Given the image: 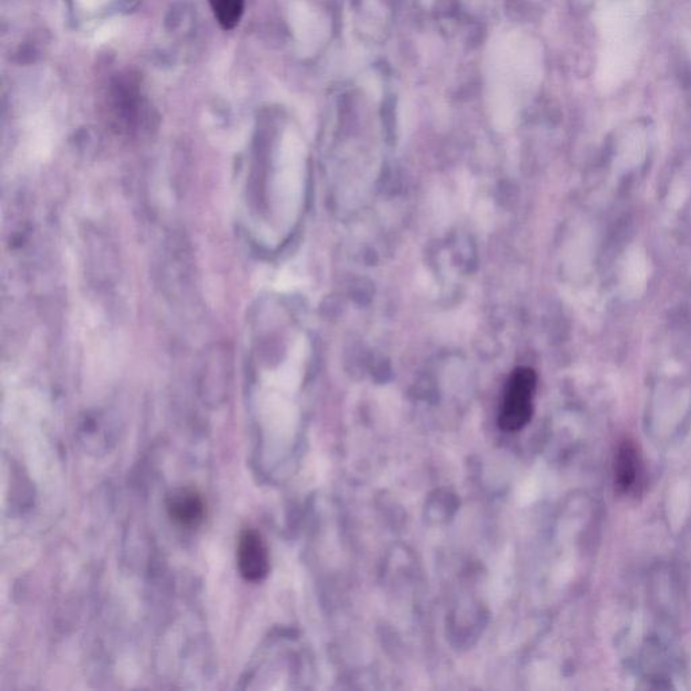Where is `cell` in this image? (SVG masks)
Instances as JSON below:
<instances>
[{"label": "cell", "instance_id": "8992f818", "mask_svg": "<svg viewBox=\"0 0 691 691\" xmlns=\"http://www.w3.org/2000/svg\"><path fill=\"white\" fill-rule=\"evenodd\" d=\"M211 5L220 25L231 29L241 19L245 0H211Z\"/></svg>", "mask_w": 691, "mask_h": 691}, {"label": "cell", "instance_id": "5b68a950", "mask_svg": "<svg viewBox=\"0 0 691 691\" xmlns=\"http://www.w3.org/2000/svg\"><path fill=\"white\" fill-rule=\"evenodd\" d=\"M638 470V453H636L635 447L625 443L619 450L616 459L617 485L624 490L631 488L638 478Z\"/></svg>", "mask_w": 691, "mask_h": 691}, {"label": "cell", "instance_id": "3957f363", "mask_svg": "<svg viewBox=\"0 0 691 691\" xmlns=\"http://www.w3.org/2000/svg\"><path fill=\"white\" fill-rule=\"evenodd\" d=\"M238 569L247 582H261L270 570L269 548L260 532L243 531L238 542Z\"/></svg>", "mask_w": 691, "mask_h": 691}, {"label": "cell", "instance_id": "277c9868", "mask_svg": "<svg viewBox=\"0 0 691 691\" xmlns=\"http://www.w3.org/2000/svg\"><path fill=\"white\" fill-rule=\"evenodd\" d=\"M168 513L181 527L196 528L206 516V503L196 489H177L169 496Z\"/></svg>", "mask_w": 691, "mask_h": 691}, {"label": "cell", "instance_id": "6da1fadb", "mask_svg": "<svg viewBox=\"0 0 691 691\" xmlns=\"http://www.w3.org/2000/svg\"><path fill=\"white\" fill-rule=\"evenodd\" d=\"M536 380V373L530 368H519L511 374L499 413L501 430L517 432L531 422Z\"/></svg>", "mask_w": 691, "mask_h": 691}, {"label": "cell", "instance_id": "7a4b0ae2", "mask_svg": "<svg viewBox=\"0 0 691 691\" xmlns=\"http://www.w3.org/2000/svg\"><path fill=\"white\" fill-rule=\"evenodd\" d=\"M636 54V46L629 34L606 40L597 73V83L601 90L611 91L627 79L635 67Z\"/></svg>", "mask_w": 691, "mask_h": 691}]
</instances>
